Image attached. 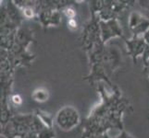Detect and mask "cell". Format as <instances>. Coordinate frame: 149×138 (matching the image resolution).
<instances>
[{"mask_svg": "<svg viewBox=\"0 0 149 138\" xmlns=\"http://www.w3.org/2000/svg\"><path fill=\"white\" fill-rule=\"evenodd\" d=\"M13 101H14V102H17V103H19V102H20L19 97H14V98H13Z\"/></svg>", "mask_w": 149, "mask_h": 138, "instance_id": "cell-1", "label": "cell"}]
</instances>
